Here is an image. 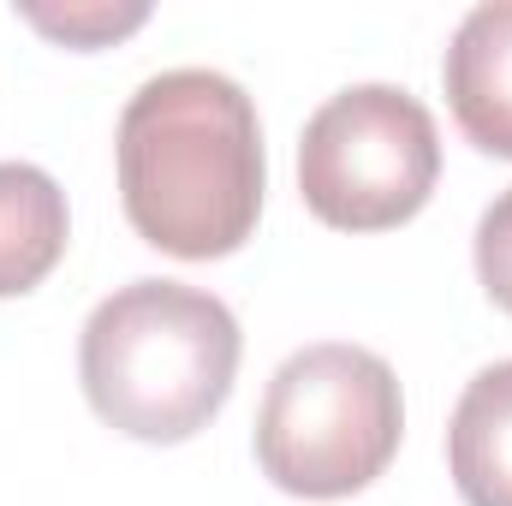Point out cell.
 <instances>
[{"mask_svg":"<svg viewBox=\"0 0 512 506\" xmlns=\"http://www.w3.org/2000/svg\"><path fill=\"white\" fill-rule=\"evenodd\" d=\"M447 471L465 506H512V358L465 381L447 423Z\"/></svg>","mask_w":512,"mask_h":506,"instance_id":"8992f818","label":"cell"},{"mask_svg":"<svg viewBox=\"0 0 512 506\" xmlns=\"http://www.w3.org/2000/svg\"><path fill=\"white\" fill-rule=\"evenodd\" d=\"M441 84L459 131L483 155L512 161V0H483L459 18Z\"/></svg>","mask_w":512,"mask_h":506,"instance_id":"5b68a950","label":"cell"},{"mask_svg":"<svg viewBox=\"0 0 512 506\" xmlns=\"http://www.w3.org/2000/svg\"><path fill=\"white\" fill-rule=\"evenodd\" d=\"M405 435L393 364L370 346L322 340L292 352L256 411V465L298 501H340L382 477Z\"/></svg>","mask_w":512,"mask_h":506,"instance_id":"3957f363","label":"cell"},{"mask_svg":"<svg viewBox=\"0 0 512 506\" xmlns=\"http://www.w3.org/2000/svg\"><path fill=\"white\" fill-rule=\"evenodd\" d=\"M72 239L66 191L30 161H0V298L36 292Z\"/></svg>","mask_w":512,"mask_h":506,"instance_id":"52a82bcc","label":"cell"},{"mask_svg":"<svg viewBox=\"0 0 512 506\" xmlns=\"http://www.w3.org/2000/svg\"><path fill=\"white\" fill-rule=\"evenodd\" d=\"M24 24H36L42 36L66 42V48H108L131 36L137 24H149V6H108V0H84V6H18Z\"/></svg>","mask_w":512,"mask_h":506,"instance_id":"ba28073f","label":"cell"},{"mask_svg":"<svg viewBox=\"0 0 512 506\" xmlns=\"http://www.w3.org/2000/svg\"><path fill=\"white\" fill-rule=\"evenodd\" d=\"M120 203L131 233L179 262L233 256L262 215V126L256 102L209 66L149 78L114 137Z\"/></svg>","mask_w":512,"mask_h":506,"instance_id":"6da1fadb","label":"cell"},{"mask_svg":"<svg viewBox=\"0 0 512 506\" xmlns=\"http://www.w3.org/2000/svg\"><path fill=\"white\" fill-rule=\"evenodd\" d=\"M441 179V137L429 108L399 84H352L328 96L298 137V191L322 227H405Z\"/></svg>","mask_w":512,"mask_h":506,"instance_id":"277c9868","label":"cell"},{"mask_svg":"<svg viewBox=\"0 0 512 506\" xmlns=\"http://www.w3.org/2000/svg\"><path fill=\"white\" fill-rule=\"evenodd\" d=\"M239 316L185 280H131L108 292L78 340L90 411L131 441L173 447L215 423L239 376Z\"/></svg>","mask_w":512,"mask_h":506,"instance_id":"7a4b0ae2","label":"cell"},{"mask_svg":"<svg viewBox=\"0 0 512 506\" xmlns=\"http://www.w3.org/2000/svg\"><path fill=\"white\" fill-rule=\"evenodd\" d=\"M477 280H483V292L512 316V185L483 209V221H477Z\"/></svg>","mask_w":512,"mask_h":506,"instance_id":"9c48e42d","label":"cell"}]
</instances>
